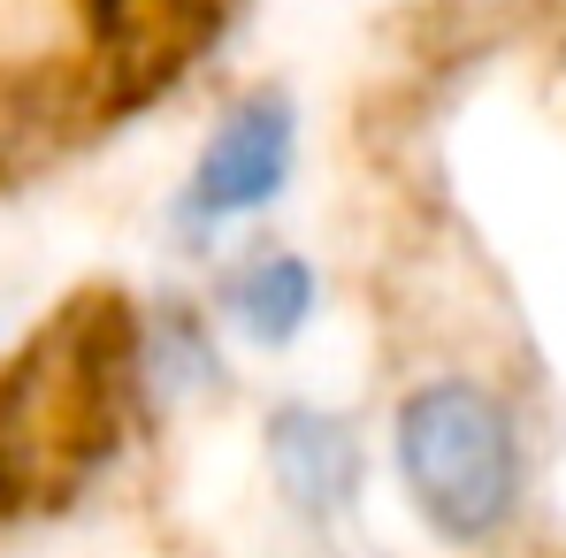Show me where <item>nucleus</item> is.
<instances>
[{"label": "nucleus", "instance_id": "nucleus-1", "mask_svg": "<svg viewBox=\"0 0 566 558\" xmlns=\"http://www.w3.org/2000/svg\"><path fill=\"white\" fill-rule=\"evenodd\" d=\"M398 482L444 544H490L521 513V429L468 375L421 382L398 406Z\"/></svg>", "mask_w": 566, "mask_h": 558}, {"label": "nucleus", "instance_id": "nucleus-2", "mask_svg": "<svg viewBox=\"0 0 566 558\" xmlns=\"http://www.w3.org/2000/svg\"><path fill=\"white\" fill-rule=\"evenodd\" d=\"M291 154H298V115H291V99L283 93H253L238 99L222 123H214V138H207V154H199V169H191V222L199 230H214V222H238V214H253V207H269L291 177Z\"/></svg>", "mask_w": 566, "mask_h": 558}, {"label": "nucleus", "instance_id": "nucleus-3", "mask_svg": "<svg viewBox=\"0 0 566 558\" xmlns=\"http://www.w3.org/2000/svg\"><path fill=\"white\" fill-rule=\"evenodd\" d=\"M269 474L306 520H345L360 497V444L322 406H283L269 421Z\"/></svg>", "mask_w": 566, "mask_h": 558}, {"label": "nucleus", "instance_id": "nucleus-4", "mask_svg": "<svg viewBox=\"0 0 566 558\" xmlns=\"http://www.w3.org/2000/svg\"><path fill=\"white\" fill-rule=\"evenodd\" d=\"M222 306L253 345H291L306 329V314H314V269L291 261V253H261V261H245L222 283Z\"/></svg>", "mask_w": 566, "mask_h": 558}, {"label": "nucleus", "instance_id": "nucleus-5", "mask_svg": "<svg viewBox=\"0 0 566 558\" xmlns=\"http://www.w3.org/2000/svg\"><path fill=\"white\" fill-rule=\"evenodd\" d=\"M474 8H521V0H474Z\"/></svg>", "mask_w": 566, "mask_h": 558}]
</instances>
